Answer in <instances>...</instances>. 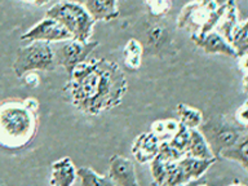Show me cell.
I'll use <instances>...</instances> for the list:
<instances>
[{
    "label": "cell",
    "mask_w": 248,
    "mask_h": 186,
    "mask_svg": "<svg viewBox=\"0 0 248 186\" xmlns=\"http://www.w3.org/2000/svg\"><path fill=\"white\" fill-rule=\"evenodd\" d=\"M127 91L123 70L106 58H87L80 62L63 87L70 104L89 116H98L119 106Z\"/></svg>",
    "instance_id": "cell-1"
},
{
    "label": "cell",
    "mask_w": 248,
    "mask_h": 186,
    "mask_svg": "<svg viewBox=\"0 0 248 186\" xmlns=\"http://www.w3.org/2000/svg\"><path fill=\"white\" fill-rule=\"evenodd\" d=\"M39 102L35 98L9 100L0 104V145L21 149L38 132Z\"/></svg>",
    "instance_id": "cell-2"
},
{
    "label": "cell",
    "mask_w": 248,
    "mask_h": 186,
    "mask_svg": "<svg viewBox=\"0 0 248 186\" xmlns=\"http://www.w3.org/2000/svg\"><path fill=\"white\" fill-rule=\"evenodd\" d=\"M46 17L58 21L71 34L73 40L83 43L91 40L96 25V19L93 18L83 4L70 0L53 4L46 11Z\"/></svg>",
    "instance_id": "cell-3"
},
{
    "label": "cell",
    "mask_w": 248,
    "mask_h": 186,
    "mask_svg": "<svg viewBox=\"0 0 248 186\" xmlns=\"http://www.w3.org/2000/svg\"><path fill=\"white\" fill-rule=\"evenodd\" d=\"M208 143L209 149L215 156H218L224 149L232 146L239 140L248 136V128L240 125L234 119L226 116H216L204 122L198 128Z\"/></svg>",
    "instance_id": "cell-4"
},
{
    "label": "cell",
    "mask_w": 248,
    "mask_h": 186,
    "mask_svg": "<svg viewBox=\"0 0 248 186\" xmlns=\"http://www.w3.org/2000/svg\"><path fill=\"white\" fill-rule=\"evenodd\" d=\"M54 50L48 43L30 42L17 49L12 70L18 79L30 71H52L56 69Z\"/></svg>",
    "instance_id": "cell-5"
},
{
    "label": "cell",
    "mask_w": 248,
    "mask_h": 186,
    "mask_svg": "<svg viewBox=\"0 0 248 186\" xmlns=\"http://www.w3.org/2000/svg\"><path fill=\"white\" fill-rule=\"evenodd\" d=\"M216 160L217 158L197 159L185 155L177 162L166 163L167 177L164 186H178L203 177Z\"/></svg>",
    "instance_id": "cell-6"
},
{
    "label": "cell",
    "mask_w": 248,
    "mask_h": 186,
    "mask_svg": "<svg viewBox=\"0 0 248 186\" xmlns=\"http://www.w3.org/2000/svg\"><path fill=\"white\" fill-rule=\"evenodd\" d=\"M98 46L100 43L96 40H89L85 43L73 40V39L67 40L57 52H54L56 65L62 66L67 75H70L74 67L89 58L91 53Z\"/></svg>",
    "instance_id": "cell-7"
},
{
    "label": "cell",
    "mask_w": 248,
    "mask_h": 186,
    "mask_svg": "<svg viewBox=\"0 0 248 186\" xmlns=\"http://www.w3.org/2000/svg\"><path fill=\"white\" fill-rule=\"evenodd\" d=\"M73 36L61 23L49 17H44L38 23L30 27L25 34L21 35V40L25 42H43L52 44V43L67 42Z\"/></svg>",
    "instance_id": "cell-8"
},
{
    "label": "cell",
    "mask_w": 248,
    "mask_h": 186,
    "mask_svg": "<svg viewBox=\"0 0 248 186\" xmlns=\"http://www.w3.org/2000/svg\"><path fill=\"white\" fill-rule=\"evenodd\" d=\"M217 9V8H216ZM211 12L204 5L198 3L197 0H191L190 3L184 5L181 13L177 18V29L180 30H189L191 35L199 34L202 27L207 22Z\"/></svg>",
    "instance_id": "cell-9"
},
{
    "label": "cell",
    "mask_w": 248,
    "mask_h": 186,
    "mask_svg": "<svg viewBox=\"0 0 248 186\" xmlns=\"http://www.w3.org/2000/svg\"><path fill=\"white\" fill-rule=\"evenodd\" d=\"M108 177L114 186H140L133 163L123 155L110 158Z\"/></svg>",
    "instance_id": "cell-10"
},
{
    "label": "cell",
    "mask_w": 248,
    "mask_h": 186,
    "mask_svg": "<svg viewBox=\"0 0 248 186\" xmlns=\"http://www.w3.org/2000/svg\"><path fill=\"white\" fill-rule=\"evenodd\" d=\"M191 40L207 54H221L232 58L238 57L232 44L216 31H209L204 35H191Z\"/></svg>",
    "instance_id": "cell-11"
},
{
    "label": "cell",
    "mask_w": 248,
    "mask_h": 186,
    "mask_svg": "<svg viewBox=\"0 0 248 186\" xmlns=\"http://www.w3.org/2000/svg\"><path fill=\"white\" fill-rule=\"evenodd\" d=\"M159 145V140L150 131L143 132L137 136L132 143V155L140 164H147L158 155Z\"/></svg>",
    "instance_id": "cell-12"
},
{
    "label": "cell",
    "mask_w": 248,
    "mask_h": 186,
    "mask_svg": "<svg viewBox=\"0 0 248 186\" xmlns=\"http://www.w3.org/2000/svg\"><path fill=\"white\" fill-rule=\"evenodd\" d=\"M77 177V168L71 158L63 156L50 167L49 186H73Z\"/></svg>",
    "instance_id": "cell-13"
},
{
    "label": "cell",
    "mask_w": 248,
    "mask_h": 186,
    "mask_svg": "<svg viewBox=\"0 0 248 186\" xmlns=\"http://www.w3.org/2000/svg\"><path fill=\"white\" fill-rule=\"evenodd\" d=\"M87 11L97 21L110 22L119 17L118 0H84L83 3Z\"/></svg>",
    "instance_id": "cell-14"
},
{
    "label": "cell",
    "mask_w": 248,
    "mask_h": 186,
    "mask_svg": "<svg viewBox=\"0 0 248 186\" xmlns=\"http://www.w3.org/2000/svg\"><path fill=\"white\" fill-rule=\"evenodd\" d=\"M186 156L197 159H213L216 158L209 149L208 143L198 128L189 131V145L185 153Z\"/></svg>",
    "instance_id": "cell-15"
},
{
    "label": "cell",
    "mask_w": 248,
    "mask_h": 186,
    "mask_svg": "<svg viewBox=\"0 0 248 186\" xmlns=\"http://www.w3.org/2000/svg\"><path fill=\"white\" fill-rule=\"evenodd\" d=\"M238 22H239V17H238V11H236L235 0H226V9L213 31L222 35L230 43L232 31Z\"/></svg>",
    "instance_id": "cell-16"
},
{
    "label": "cell",
    "mask_w": 248,
    "mask_h": 186,
    "mask_svg": "<svg viewBox=\"0 0 248 186\" xmlns=\"http://www.w3.org/2000/svg\"><path fill=\"white\" fill-rule=\"evenodd\" d=\"M248 136L243 137L242 140H239L238 142L234 143L232 146L228 147V149H224L221 151L220 156L224 159H228V160H232V162L238 163L244 170H248Z\"/></svg>",
    "instance_id": "cell-17"
},
{
    "label": "cell",
    "mask_w": 248,
    "mask_h": 186,
    "mask_svg": "<svg viewBox=\"0 0 248 186\" xmlns=\"http://www.w3.org/2000/svg\"><path fill=\"white\" fill-rule=\"evenodd\" d=\"M176 114H177L178 122L189 129L199 128V125L204 120L201 110L186 104H178L176 106Z\"/></svg>",
    "instance_id": "cell-18"
},
{
    "label": "cell",
    "mask_w": 248,
    "mask_h": 186,
    "mask_svg": "<svg viewBox=\"0 0 248 186\" xmlns=\"http://www.w3.org/2000/svg\"><path fill=\"white\" fill-rule=\"evenodd\" d=\"M180 128V122L177 119L156 120L151 124L150 132L159 140V142L170 141Z\"/></svg>",
    "instance_id": "cell-19"
},
{
    "label": "cell",
    "mask_w": 248,
    "mask_h": 186,
    "mask_svg": "<svg viewBox=\"0 0 248 186\" xmlns=\"http://www.w3.org/2000/svg\"><path fill=\"white\" fill-rule=\"evenodd\" d=\"M247 19L242 22H238L232 31L230 44L235 49L236 56H243L248 50V30H247ZM236 57V58H238Z\"/></svg>",
    "instance_id": "cell-20"
},
{
    "label": "cell",
    "mask_w": 248,
    "mask_h": 186,
    "mask_svg": "<svg viewBox=\"0 0 248 186\" xmlns=\"http://www.w3.org/2000/svg\"><path fill=\"white\" fill-rule=\"evenodd\" d=\"M142 60V46L139 40L129 39L127 44L124 46V62L128 70L136 71L141 66Z\"/></svg>",
    "instance_id": "cell-21"
},
{
    "label": "cell",
    "mask_w": 248,
    "mask_h": 186,
    "mask_svg": "<svg viewBox=\"0 0 248 186\" xmlns=\"http://www.w3.org/2000/svg\"><path fill=\"white\" fill-rule=\"evenodd\" d=\"M81 186H114L108 176H101L91 167H80L77 170Z\"/></svg>",
    "instance_id": "cell-22"
},
{
    "label": "cell",
    "mask_w": 248,
    "mask_h": 186,
    "mask_svg": "<svg viewBox=\"0 0 248 186\" xmlns=\"http://www.w3.org/2000/svg\"><path fill=\"white\" fill-rule=\"evenodd\" d=\"M189 128H186L185 125H182L180 123V128H178L177 133L170 141H167L172 149H174V150L178 151L182 155H185L187 145H189Z\"/></svg>",
    "instance_id": "cell-23"
},
{
    "label": "cell",
    "mask_w": 248,
    "mask_h": 186,
    "mask_svg": "<svg viewBox=\"0 0 248 186\" xmlns=\"http://www.w3.org/2000/svg\"><path fill=\"white\" fill-rule=\"evenodd\" d=\"M150 172L153 177V185L154 186H164L167 177L166 163L162 162L158 156H155L150 163Z\"/></svg>",
    "instance_id": "cell-24"
},
{
    "label": "cell",
    "mask_w": 248,
    "mask_h": 186,
    "mask_svg": "<svg viewBox=\"0 0 248 186\" xmlns=\"http://www.w3.org/2000/svg\"><path fill=\"white\" fill-rule=\"evenodd\" d=\"M146 4L150 9L151 15L154 16L164 15L170 7V0H146Z\"/></svg>",
    "instance_id": "cell-25"
},
{
    "label": "cell",
    "mask_w": 248,
    "mask_h": 186,
    "mask_svg": "<svg viewBox=\"0 0 248 186\" xmlns=\"http://www.w3.org/2000/svg\"><path fill=\"white\" fill-rule=\"evenodd\" d=\"M248 102L246 101L240 108H238V110L235 111V120L236 123H239L240 125H243V127L248 128V108H247Z\"/></svg>",
    "instance_id": "cell-26"
},
{
    "label": "cell",
    "mask_w": 248,
    "mask_h": 186,
    "mask_svg": "<svg viewBox=\"0 0 248 186\" xmlns=\"http://www.w3.org/2000/svg\"><path fill=\"white\" fill-rule=\"evenodd\" d=\"M22 79L25 80L27 87H31V88H35L38 87L39 83H40V77L35 71H30V73H26L22 77Z\"/></svg>",
    "instance_id": "cell-27"
},
{
    "label": "cell",
    "mask_w": 248,
    "mask_h": 186,
    "mask_svg": "<svg viewBox=\"0 0 248 186\" xmlns=\"http://www.w3.org/2000/svg\"><path fill=\"white\" fill-rule=\"evenodd\" d=\"M163 29L160 26H153L149 30V34H147V36H149V42L150 43H156L159 42L160 39H162L163 36Z\"/></svg>",
    "instance_id": "cell-28"
},
{
    "label": "cell",
    "mask_w": 248,
    "mask_h": 186,
    "mask_svg": "<svg viewBox=\"0 0 248 186\" xmlns=\"http://www.w3.org/2000/svg\"><path fill=\"white\" fill-rule=\"evenodd\" d=\"M19 1L30 4V5H35V7H44V5H48V4H57L60 1H63V0H19Z\"/></svg>",
    "instance_id": "cell-29"
},
{
    "label": "cell",
    "mask_w": 248,
    "mask_h": 186,
    "mask_svg": "<svg viewBox=\"0 0 248 186\" xmlns=\"http://www.w3.org/2000/svg\"><path fill=\"white\" fill-rule=\"evenodd\" d=\"M198 3H201L202 5H204L207 9L209 11H215L218 5H217V1L216 0H197Z\"/></svg>",
    "instance_id": "cell-30"
},
{
    "label": "cell",
    "mask_w": 248,
    "mask_h": 186,
    "mask_svg": "<svg viewBox=\"0 0 248 186\" xmlns=\"http://www.w3.org/2000/svg\"><path fill=\"white\" fill-rule=\"evenodd\" d=\"M204 178L201 177L198 178V180H194V181H190L187 182V184H182V185H178V186H198L199 184H204Z\"/></svg>",
    "instance_id": "cell-31"
},
{
    "label": "cell",
    "mask_w": 248,
    "mask_h": 186,
    "mask_svg": "<svg viewBox=\"0 0 248 186\" xmlns=\"http://www.w3.org/2000/svg\"><path fill=\"white\" fill-rule=\"evenodd\" d=\"M229 186H246L244 184H232V185H229Z\"/></svg>",
    "instance_id": "cell-32"
},
{
    "label": "cell",
    "mask_w": 248,
    "mask_h": 186,
    "mask_svg": "<svg viewBox=\"0 0 248 186\" xmlns=\"http://www.w3.org/2000/svg\"><path fill=\"white\" fill-rule=\"evenodd\" d=\"M198 186H207V185H205V182H204V184H199Z\"/></svg>",
    "instance_id": "cell-33"
}]
</instances>
